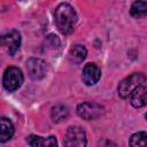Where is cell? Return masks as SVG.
Returning <instances> with one entry per match:
<instances>
[{
  "mask_svg": "<svg viewBox=\"0 0 147 147\" xmlns=\"http://www.w3.org/2000/svg\"><path fill=\"white\" fill-rule=\"evenodd\" d=\"M55 24L61 33L70 34L76 26L77 23V13L74 7L67 2L60 3L54 11Z\"/></svg>",
  "mask_w": 147,
  "mask_h": 147,
  "instance_id": "6da1fadb",
  "label": "cell"
},
{
  "mask_svg": "<svg viewBox=\"0 0 147 147\" xmlns=\"http://www.w3.org/2000/svg\"><path fill=\"white\" fill-rule=\"evenodd\" d=\"M146 79H147V77L142 72H134V74L127 76L118 84V87H117L118 95L123 99L131 96L139 87L142 86V84L146 82Z\"/></svg>",
  "mask_w": 147,
  "mask_h": 147,
  "instance_id": "7a4b0ae2",
  "label": "cell"
},
{
  "mask_svg": "<svg viewBox=\"0 0 147 147\" xmlns=\"http://www.w3.org/2000/svg\"><path fill=\"white\" fill-rule=\"evenodd\" d=\"M63 145L64 147H86L87 137L85 130L77 125L68 127L64 136Z\"/></svg>",
  "mask_w": 147,
  "mask_h": 147,
  "instance_id": "3957f363",
  "label": "cell"
},
{
  "mask_svg": "<svg viewBox=\"0 0 147 147\" xmlns=\"http://www.w3.org/2000/svg\"><path fill=\"white\" fill-rule=\"evenodd\" d=\"M23 80H24L23 74L21 69H18L17 67H9L5 70L2 84L5 90H7L8 92H14L17 88H20L21 85L23 84Z\"/></svg>",
  "mask_w": 147,
  "mask_h": 147,
  "instance_id": "277c9868",
  "label": "cell"
},
{
  "mask_svg": "<svg viewBox=\"0 0 147 147\" xmlns=\"http://www.w3.org/2000/svg\"><path fill=\"white\" fill-rule=\"evenodd\" d=\"M105 113L103 106L96 103V102H91V101H85L82 102L77 106V114L79 117H82L85 121H92L96 119L100 116H102Z\"/></svg>",
  "mask_w": 147,
  "mask_h": 147,
  "instance_id": "5b68a950",
  "label": "cell"
},
{
  "mask_svg": "<svg viewBox=\"0 0 147 147\" xmlns=\"http://www.w3.org/2000/svg\"><path fill=\"white\" fill-rule=\"evenodd\" d=\"M26 70L31 79L33 80H41L46 77L48 71L47 63L38 57H31L26 61Z\"/></svg>",
  "mask_w": 147,
  "mask_h": 147,
  "instance_id": "8992f818",
  "label": "cell"
},
{
  "mask_svg": "<svg viewBox=\"0 0 147 147\" xmlns=\"http://www.w3.org/2000/svg\"><path fill=\"white\" fill-rule=\"evenodd\" d=\"M1 42L2 45L7 48L8 53L10 56L15 55V53L20 49V45H21V34L18 31L16 30H11L7 33H5L1 37Z\"/></svg>",
  "mask_w": 147,
  "mask_h": 147,
  "instance_id": "52a82bcc",
  "label": "cell"
},
{
  "mask_svg": "<svg viewBox=\"0 0 147 147\" xmlns=\"http://www.w3.org/2000/svg\"><path fill=\"white\" fill-rule=\"evenodd\" d=\"M101 77V69L99 68L98 64L95 63H87L84 65L83 69V82L87 85V86H92L95 85L99 79Z\"/></svg>",
  "mask_w": 147,
  "mask_h": 147,
  "instance_id": "ba28073f",
  "label": "cell"
},
{
  "mask_svg": "<svg viewBox=\"0 0 147 147\" xmlns=\"http://www.w3.org/2000/svg\"><path fill=\"white\" fill-rule=\"evenodd\" d=\"M26 142L30 145V147H57V141L54 136L44 138L31 134L26 138Z\"/></svg>",
  "mask_w": 147,
  "mask_h": 147,
  "instance_id": "9c48e42d",
  "label": "cell"
},
{
  "mask_svg": "<svg viewBox=\"0 0 147 147\" xmlns=\"http://www.w3.org/2000/svg\"><path fill=\"white\" fill-rule=\"evenodd\" d=\"M86 55H87L86 47L84 45L76 44L70 48L69 54H68V59H69L70 63H72V64H80L85 60Z\"/></svg>",
  "mask_w": 147,
  "mask_h": 147,
  "instance_id": "30bf717a",
  "label": "cell"
},
{
  "mask_svg": "<svg viewBox=\"0 0 147 147\" xmlns=\"http://www.w3.org/2000/svg\"><path fill=\"white\" fill-rule=\"evenodd\" d=\"M131 105L134 108H141L147 105V85H142L131 95Z\"/></svg>",
  "mask_w": 147,
  "mask_h": 147,
  "instance_id": "8fae6325",
  "label": "cell"
},
{
  "mask_svg": "<svg viewBox=\"0 0 147 147\" xmlns=\"http://www.w3.org/2000/svg\"><path fill=\"white\" fill-rule=\"evenodd\" d=\"M15 132L14 125L10 119L7 117H1V133H0V141L6 142L9 139H11L13 134Z\"/></svg>",
  "mask_w": 147,
  "mask_h": 147,
  "instance_id": "7c38bea8",
  "label": "cell"
},
{
  "mask_svg": "<svg viewBox=\"0 0 147 147\" xmlns=\"http://www.w3.org/2000/svg\"><path fill=\"white\" fill-rule=\"evenodd\" d=\"M69 116V110L65 106L63 105H56L52 108L51 110V117L54 122L59 123V122H62L64 121L67 117Z\"/></svg>",
  "mask_w": 147,
  "mask_h": 147,
  "instance_id": "4fadbf2b",
  "label": "cell"
},
{
  "mask_svg": "<svg viewBox=\"0 0 147 147\" xmlns=\"http://www.w3.org/2000/svg\"><path fill=\"white\" fill-rule=\"evenodd\" d=\"M130 14L132 17L140 18L145 15H147V2L146 1H134L131 5Z\"/></svg>",
  "mask_w": 147,
  "mask_h": 147,
  "instance_id": "5bb4252c",
  "label": "cell"
},
{
  "mask_svg": "<svg viewBox=\"0 0 147 147\" xmlns=\"http://www.w3.org/2000/svg\"><path fill=\"white\" fill-rule=\"evenodd\" d=\"M130 147H147V133L145 131L136 132L129 140Z\"/></svg>",
  "mask_w": 147,
  "mask_h": 147,
  "instance_id": "9a60e30c",
  "label": "cell"
},
{
  "mask_svg": "<svg viewBox=\"0 0 147 147\" xmlns=\"http://www.w3.org/2000/svg\"><path fill=\"white\" fill-rule=\"evenodd\" d=\"M99 147H117V146L110 140H102V141H100Z\"/></svg>",
  "mask_w": 147,
  "mask_h": 147,
  "instance_id": "2e32d148",
  "label": "cell"
},
{
  "mask_svg": "<svg viewBox=\"0 0 147 147\" xmlns=\"http://www.w3.org/2000/svg\"><path fill=\"white\" fill-rule=\"evenodd\" d=\"M145 117H146V119H147V113H146V114H145Z\"/></svg>",
  "mask_w": 147,
  "mask_h": 147,
  "instance_id": "e0dca14e",
  "label": "cell"
}]
</instances>
